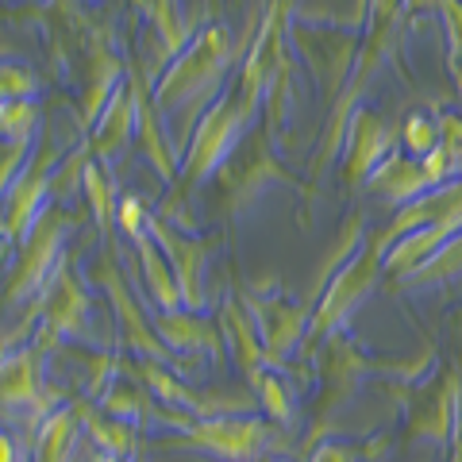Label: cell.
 <instances>
[{
    "mask_svg": "<svg viewBox=\"0 0 462 462\" xmlns=\"http://www.w3.org/2000/svg\"><path fill=\"white\" fill-rule=\"evenodd\" d=\"M231 32L224 23H205L193 35V42L185 47L173 62L162 69V78L154 81V108L162 120L181 116L178 120V143L189 147V139L197 132V124L205 120V112L220 100L224 74L231 69Z\"/></svg>",
    "mask_w": 462,
    "mask_h": 462,
    "instance_id": "6da1fadb",
    "label": "cell"
},
{
    "mask_svg": "<svg viewBox=\"0 0 462 462\" xmlns=\"http://www.w3.org/2000/svg\"><path fill=\"white\" fill-rule=\"evenodd\" d=\"M243 127H247V120H243L236 97L224 93V97L205 112V120L197 124L189 147H185L181 173H178V189H173V200H166V205H162L166 220H173L181 200L189 197L205 178H212V173L220 170L231 154H236V147L243 143Z\"/></svg>",
    "mask_w": 462,
    "mask_h": 462,
    "instance_id": "7a4b0ae2",
    "label": "cell"
},
{
    "mask_svg": "<svg viewBox=\"0 0 462 462\" xmlns=\"http://www.w3.org/2000/svg\"><path fill=\"white\" fill-rule=\"evenodd\" d=\"M385 239H382V231L378 236H370L366 239V247L363 251H355L346 263L331 273V282L324 289V300H320V309L312 312V320H309V336H305V355L312 351L316 343H324L328 336H336V331H343V324L351 320V312L363 305V300L378 289L382 282V258H385Z\"/></svg>",
    "mask_w": 462,
    "mask_h": 462,
    "instance_id": "3957f363",
    "label": "cell"
},
{
    "mask_svg": "<svg viewBox=\"0 0 462 462\" xmlns=\"http://www.w3.org/2000/svg\"><path fill=\"white\" fill-rule=\"evenodd\" d=\"M74 227V216L66 208H51L47 216L39 220V227L32 231V239L20 247V263L16 273L8 282V293H5V305H23L27 297H42L54 282V273L62 270V243H66V231Z\"/></svg>",
    "mask_w": 462,
    "mask_h": 462,
    "instance_id": "277c9868",
    "label": "cell"
},
{
    "mask_svg": "<svg viewBox=\"0 0 462 462\" xmlns=\"http://www.w3.org/2000/svg\"><path fill=\"white\" fill-rule=\"evenodd\" d=\"M32 320H39V331H35V346L39 351H51L62 339H78L85 336L89 328V293L78 285V278L69 273V266L62 263V270L54 273L51 289L42 293L32 309H27V324H23V336L32 331ZM20 336V343H23Z\"/></svg>",
    "mask_w": 462,
    "mask_h": 462,
    "instance_id": "5b68a950",
    "label": "cell"
},
{
    "mask_svg": "<svg viewBox=\"0 0 462 462\" xmlns=\"http://www.w3.org/2000/svg\"><path fill=\"white\" fill-rule=\"evenodd\" d=\"M285 5L270 8L263 27L251 42V51L243 54V69H239V93H236V105L243 112V120L251 124L254 108L270 97L273 81H278L285 69H289V58H285Z\"/></svg>",
    "mask_w": 462,
    "mask_h": 462,
    "instance_id": "8992f818",
    "label": "cell"
},
{
    "mask_svg": "<svg viewBox=\"0 0 462 462\" xmlns=\"http://www.w3.org/2000/svg\"><path fill=\"white\" fill-rule=\"evenodd\" d=\"M185 443L200 447L212 458L224 462H254L263 451H278L273 443L282 436L273 431L263 416H216V420H193L181 431Z\"/></svg>",
    "mask_w": 462,
    "mask_h": 462,
    "instance_id": "52a82bcc",
    "label": "cell"
},
{
    "mask_svg": "<svg viewBox=\"0 0 462 462\" xmlns=\"http://www.w3.org/2000/svg\"><path fill=\"white\" fill-rule=\"evenodd\" d=\"M62 162L58 151H47V147H35L27 166L20 170V178L12 181V189L5 197V231L12 243H23L32 239V231L39 227V220L47 216V200L54 197L51 185H54V170Z\"/></svg>",
    "mask_w": 462,
    "mask_h": 462,
    "instance_id": "ba28073f",
    "label": "cell"
},
{
    "mask_svg": "<svg viewBox=\"0 0 462 462\" xmlns=\"http://www.w3.org/2000/svg\"><path fill=\"white\" fill-rule=\"evenodd\" d=\"M458 409H462V370L439 366V378H424L412 389L409 436L431 447H451Z\"/></svg>",
    "mask_w": 462,
    "mask_h": 462,
    "instance_id": "9c48e42d",
    "label": "cell"
},
{
    "mask_svg": "<svg viewBox=\"0 0 462 462\" xmlns=\"http://www.w3.org/2000/svg\"><path fill=\"white\" fill-rule=\"evenodd\" d=\"M147 231H151V239L158 243V251L166 254L173 278H178L185 312H200V305H205V263H208V254L216 247V239L185 236L178 224L162 220V216H151Z\"/></svg>",
    "mask_w": 462,
    "mask_h": 462,
    "instance_id": "30bf717a",
    "label": "cell"
},
{
    "mask_svg": "<svg viewBox=\"0 0 462 462\" xmlns=\"http://www.w3.org/2000/svg\"><path fill=\"white\" fill-rule=\"evenodd\" d=\"M401 135L389 127L374 108H355L351 124H346V147H343V181L358 189L374 178L389 154L397 151Z\"/></svg>",
    "mask_w": 462,
    "mask_h": 462,
    "instance_id": "8fae6325",
    "label": "cell"
},
{
    "mask_svg": "<svg viewBox=\"0 0 462 462\" xmlns=\"http://www.w3.org/2000/svg\"><path fill=\"white\" fill-rule=\"evenodd\" d=\"M127 85H132V100H135V143L139 154L162 173L166 181L178 178V162L170 154V143L162 132V116L154 108V81L147 69H127Z\"/></svg>",
    "mask_w": 462,
    "mask_h": 462,
    "instance_id": "7c38bea8",
    "label": "cell"
},
{
    "mask_svg": "<svg viewBox=\"0 0 462 462\" xmlns=\"http://www.w3.org/2000/svg\"><path fill=\"white\" fill-rule=\"evenodd\" d=\"M0 404L8 409L47 412V385H42V351L20 346V351L0 355Z\"/></svg>",
    "mask_w": 462,
    "mask_h": 462,
    "instance_id": "4fadbf2b",
    "label": "cell"
},
{
    "mask_svg": "<svg viewBox=\"0 0 462 462\" xmlns=\"http://www.w3.org/2000/svg\"><path fill=\"white\" fill-rule=\"evenodd\" d=\"M100 278H105V285H108V300L116 305V324L124 328L127 346L143 355V363H158V366H162V363H173L170 346L154 336L151 324L143 320V312L135 309L132 289H127V282L120 278V270H116V263H105V266H100Z\"/></svg>",
    "mask_w": 462,
    "mask_h": 462,
    "instance_id": "5bb4252c",
    "label": "cell"
},
{
    "mask_svg": "<svg viewBox=\"0 0 462 462\" xmlns=\"http://www.w3.org/2000/svg\"><path fill=\"white\" fill-rule=\"evenodd\" d=\"M135 139V100H132V85H124L116 89V97L105 105V112L97 116V124L89 127V154H93V162L100 166H108L112 158H120L127 151V143Z\"/></svg>",
    "mask_w": 462,
    "mask_h": 462,
    "instance_id": "9a60e30c",
    "label": "cell"
},
{
    "mask_svg": "<svg viewBox=\"0 0 462 462\" xmlns=\"http://www.w3.org/2000/svg\"><path fill=\"white\" fill-rule=\"evenodd\" d=\"M154 336L162 339L170 351H181V355H189V351H205L208 358H220L224 355V336H220V324H212L205 320V316H197V312H158V320H154Z\"/></svg>",
    "mask_w": 462,
    "mask_h": 462,
    "instance_id": "2e32d148",
    "label": "cell"
},
{
    "mask_svg": "<svg viewBox=\"0 0 462 462\" xmlns=\"http://www.w3.org/2000/svg\"><path fill=\"white\" fill-rule=\"evenodd\" d=\"M309 320L312 316L285 305V300H273L270 309L254 312V324L263 331V346H266V370H278L285 363V355L309 336Z\"/></svg>",
    "mask_w": 462,
    "mask_h": 462,
    "instance_id": "e0dca14e",
    "label": "cell"
},
{
    "mask_svg": "<svg viewBox=\"0 0 462 462\" xmlns=\"http://www.w3.org/2000/svg\"><path fill=\"white\" fill-rule=\"evenodd\" d=\"M220 336L227 339V351H231V358H236V366L247 382L258 370H266L263 331H258L254 316L243 312V305H236V300H224V309H220Z\"/></svg>",
    "mask_w": 462,
    "mask_h": 462,
    "instance_id": "ac0fdd59",
    "label": "cell"
},
{
    "mask_svg": "<svg viewBox=\"0 0 462 462\" xmlns=\"http://www.w3.org/2000/svg\"><path fill=\"white\" fill-rule=\"evenodd\" d=\"M78 404V416H81V428L89 431V439L97 447H105V455L112 458H132L135 455V443H139V428L127 424V420H116L105 409H97L89 401H74Z\"/></svg>",
    "mask_w": 462,
    "mask_h": 462,
    "instance_id": "d6986e66",
    "label": "cell"
},
{
    "mask_svg": "<svg viewBox=\"0 0 462 462\" xmlns=\"http://www.w3.org/2000/svg\"><path fill=\"white\" fill-rule=\"evenodd\" d=\"M78 431H81L78 404L51 409L47 420H42V428H39V447H35L39 462H74V455H78Z\"/></svg>",
    "mask_w": 462,
    "mask_h": 462,
    "instance_id": "ffe728a7",
    "label": "cell"
},
{
    "mask_svg": "<svg viewBox=\"0 0 462 462\" xmlns=\"http://www.w3.org/2000/svg\"><path fill=\"white\" fill-rule=\"evenodd\" d=\"M135 251H139V266H143V273H147V293H151V300L158 305V312H178V309H185V305H181L178 278H173V270H170V263H166V254L158 251V243L151 239V231L135 239Z\"/></svg>",
    "mask_w": 462,
    "mask_h": 462,
    "instance_id": "44dd1931",
    "label": "cell"
},
{
    "mask_svg": "<svg viewBox=\"0 0 462 462\" xmlns=\"http://www.w3.org/2000/svg\"><path fill=\"white\" fill-rule=\"evenodd\" d=\"M458 278H462V231L455 239H447L420 270H412L409 278H401V282L412 285V289H428V285H447V282H458Z\"/></svg>",
    "mask_w": 462,
    "mask_h": 462,
    "instance_id": "7402d4cb",
    "label": "cell"
},
{
    "mask_svg": "<svg viewBox=\"0 0 462 462\" xmlns=\"http://www.w3.org/2000/svg\"><path fill=\"white\" fill-rule=\"evenodd\" d=\"M251 389H254V401L273 424H289L293 420V389H289L278 370H258L251 378Z\"/></svg>",
    "mask_w": 462,
    "mask_h": 462,
    "instance_id": "603a6c76",
    "label": "cell"
},
{
    "mask_svg": "<svg viewBox=\"0 0 462 462\" xmlns=\"http://www.w3.org/2000/svg\"><path fill=\"white\" fill-rule=\"evenodd\" d=\"M81 197H85V205L93 208V216H97V227L108 236V227L116 224V189H112L108 170L100 166V162H89V166H85Z\"/></svg>",
    "mask_w": 462,
    "mask_h": 462,
    "instance_id": "cb8c5ba5",
    "label": "cell"
},
{
    "mask_svg": "<svg viewBox=\"0 0 462 462\" xmlns=\"http://www.w3.org/2000/svg\"><path fill=\"white\" fill-rule=\"evenodd\" d=\"M443 147L439 143V116L431 112H412L409 120H404L401 127V151L416 158V162H424V158H431Z\"/></svg>",
    "mask_w": 462,
    "mask_h": 462,
    "instance_id": "d4e9b609",
    "label": "cell"
},
{
    "mask_svg": "<svg viewBox=\"0 0 462 462\" xmlns=\"http://www.w3.org/2000/svg\"><path fill=\"white\" fill-rule=\"evenodd\" d=\"M39 108L35 100H5L0 105V143H35Z\"/></svg>",
    "mask_w": 462,
    "mask_h": 462,
    "instance_id": "484cf974",
    "label": "cell"
},
{
    "mask_svg": "<svg viewBox=\"0 0 462 462\" xmlns=\"http://www.w3.org/2000/svg\"><path fill=\"white\" fill-rule=\"evenodd\" d=\"M39 93V81L27 66L16 62H0V105L5 100H35Z\"/></svg>",
    "mask_w": 462,
    "mask_h": 462,
    "instance_id": "4316f807",
    "label": "cell"
},
{
    "mask_svg": "<svg viewBox=\"0 0 462 462\" xmlns=\"http://www.w3.org/2000/svg\"><path fill=\"white\" fill-rule=\"evenodd\" d=\"M147 220H151V212L143 208V200L139 197H124L120 200V212H116V224H120V231L127 239H139V236H147Z\"/></svg>",
    "mask_w": 462,
    "mask_h": 462,
    "instance_id": "83f0119b",
    "label": "cell"
},
{
    "mask_svg": "<svg viewBox=\"0 0 462 462\" xmlns=\"http://www.w3.org/2000/svg\"><path fill=\"white\" fill-rule=\"evenodd\" d=\"M439 16H443V27H447V62H451V74L462 66V5H439Z\"/></svg>",
    "mask_w": 462,
    "mask_h": 462,
    "instance_id": "f1b7e54d",
    "label": "cell"
},
{
    "mask_svg": "<svg viewBox=\"0 0 462 462\" xmlns=\"http://www.w3.org/2000/svg\"><path fill=\"white\" fill-rule=\"evenodd\" d=\"M370 451L363 443H351V439H324L320 447L312 451L309 462H363Z\"/></svg>",
    "mask_w": 462,
    "mask_h": 462,
    "instance_id": "f546056e",
    "label": "cell"
},
{
    "mask_svg": "<svg viewBox=\"0 0 462 462\" xmlns=\"http://www.w3.org/2000/svg\"><path fill=\"white\" fill-rule=\"evenodd\" d=\"M0 462H20V451H16V439L0 428Z\"/></svg>",
    "mask_w": 462,
    "mask_h": 462,
    "instance_id": "4dcf8cb0",
    "label": "cell"
},
{
    "mask_svg": "<svg viewBox=\"0 0 462 462\" xmlns=\"http://www.w3.org/2000/svg\"><path fill=\"white\" fill-rule=\"evenodd\" d=\"M447 462H462V409H458V424H455V439H451V458Z\"/></svg>",
    "mask_w": 462,
    "mask_h": 462,
    "instance_id": "1f68e13d",
    "label": "cell"
},
{
    "mask_svg": "<svg viewBox=\"0 0 462 462\" xmlns=\"http://www.w3.org/2000/svg\"><path fill=\"white\" fill-rule=\"evenodd\" d=\"M5 239H8V231H5V205H0V247H5Z\"/></svg>",
    "mask_w": 462,
    "mask_h": 462,
    "instance_id": "d6a6232c",
    "label": "cell"
}]
</instances>
